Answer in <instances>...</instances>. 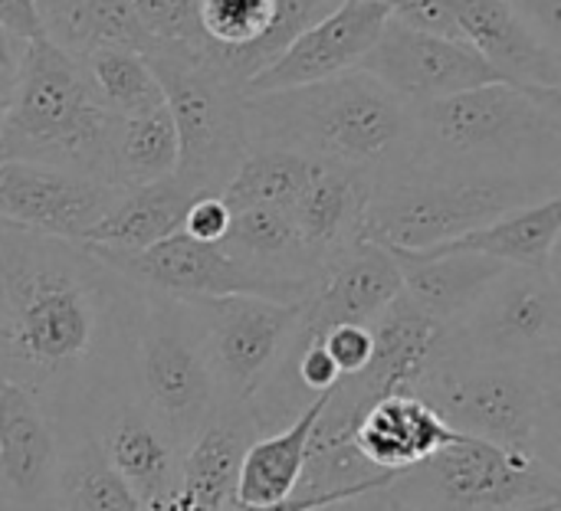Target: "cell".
Here are the masks:
<instances>
[{
    "label": "cell",
    "instance_id": "8fae6325",
    "mask_svg": "<svg viewBox=\"0 0 561 511\" xmlns=\"http://www.w3.org/2000/svg\"><path fill=\"white\" fill-rule=\"evenodd\" d=\"M89 246V243H85ZM108 266H115L125 279H131L145 292L171 295V299H220V295H256L273 302L302 305L312 282L283 279L263 272L233 253L224 243L191 240L184 230L138 253H115L92 246Z\"/></svg>",
    "mask_w": 561,
    "mask_h": 511
},
{
    "label": "cell",
    "instance_id": "d6a6232c",
    "mask_svg": "<svg viewBox=\"0 0 561 511\" xmlns=\"http://www.w3.org/2000/svg\"><path fill=\"white\" fill-rule=\"evenodd\" d=\"M62 511H141L131 489L108 466L95 437L66 443L62 453Z\"/></svg>",
    "mask_w": 561,
    "mask_h": 511
},
{
    "label": "cell",
    "instance_id": "5bb4252c",
    "mask_svg": "<svg viewBox=\"0 0 561 511\" xmlns=\"http://www.w3.org/2000/svg\"><path fill=\"white\" fill-rule=\"evenodd\" d=\"M122 187L30 161H0V220L82 243L115 207Z\"/></svg>",
    "mask_w": 561,
    "mask_h": 511
},
{
    "label": "cell",
    "instance_id": "7402d4cb",
    "mask_svg": "<svg viewBox=\"0 0 561 511\" xmlns=\"http://www.w3.org/2000/svg\"><path fill=\"white\" fill-rule=\"evenodd\" d=\"M375 181L362 171L319 164L293 204L296 230L309 249V256L322 266L329 256L342 253L362 236V220Z\"/></svg>",
    "mask_w": 561,
    "mask_h": 511
},
{
    "label": "cell",
    "instance_id": "f35d334b",
    "mask_svg": "<svg viewBox=\"0 0 561 511\" xmlns=\"http://www.w3.org/2000/svg\"><path fill=\"white\" fill-rule=\"evenodd\" d=\"M0 26H7L23 43L39 39L43 30L36 16V0H0Z\"/></svg>",
    "mask_w": 561,
    "mask_h": 511
},
{
    "label": "cell",
    "instance_id": "603a6c76",
    "mask_svg": "<svg viewBox=\"0 0 561 511\" xmlns=\"http://www.w3.org/2000/svg\"><path fill=\"white\" fill-rule=\"evenodd\" d=\"M401 272L404 299L421 309L440 328L454 325L483 289L506 269L496 259L477 253H414V249H388Z\"/></svg>",
    "mask_w": 561,
    "mask_h": 511
},
{
    "label": "cell",
    "instance_id": "ba28073f",
    "mask_svg": "<svg viewBox=\"0 0 561 511\" xmlns=\"http://www.w3.org/2000/svg\"><path fill=\"white\" fill-rule=\"evenodd\" d=\"M131 397L174 437L181 450H187L224 410V394L191 302L145 292Z\"/></svg>",
    "mask_w": 561,
    "mask_h": 511
},
{
    "label": "cell",
    "instance_id": "e575fe53",
    "mask_svg": "<svg viewBox=\"0 0 561 511\" xmlns=\"http://www.w3.org/2000/svg\"><path fill=\"white\" fill-rule=\"evenodd\" d=\"M391 20L421 30V33H434V36H450V39H463L457 16H454V0H378Z\"/></svg>",
    "mask_w": 561,
    "mask_h": 511
},
{
    "label": "cell",
    "instance_id": "8992f818",
    "mask_svg": "<svg viewBox=\"0 0 561 511\" xmlns=\"http://www.w3.org/2000/svg\"><path fill=\"white\" fill-rule=\"evenodd\" d=\"M559 194L542 177H411L375 184L362 236L385 249H431Z\"/></svg>",
    "mask_w": 561,
    "mask_h": 511
},
{
    "label": "cell",
    "instance_id": "f1b7e54d",
    "mask_svg": "<svg viewBox=\"0 0 561 511\" xmlns=\"http://www.w3.org/2000/svg\"><path fill=\"white\" fill-rule=\"evenodd\" d=\"M178 167V131L168 105L118 121L112 144V184L122 190L171 177Z\"/></svg>",
    "mask_w": 561,
    "mask_h": 511
},
{
    "label": "cell",
    "instance_id": "4dcf8cb0",
    "mask_svg": "<svg viewBox=\"0 0 561 511\" xmlns=\"http://www.w3.org/2000/svg\"><path fill=\"white\" fill-rule=\"evenodd\" d=\"M319 161L289 154V151H250L230 184L224 187V204L237 207H286L293 210L296 197L309 184Z\"/></svg>",
    "mask_w": 561,
    "mask_h": 511
},
{
    "label": "cell",
    "instance_id": "d4e9b609",
    "mask_svg": "<svg viewBox=\"0 0 561 511\" xmlns=\"http://www.w3.org/2000/svg\"><path fill=\"white\" fill-rule=\"evenodd\" d=\"M191 204L194 194L174 174L154 184L122 190L115 207L92 227V233L82 243L115 253L148 249L184 230V217Z\"/></svg>",
    "mask_w": 561,
    "mask_h": 511
},
{
    "label": "cell",
    "instance_id": "83f0119b",
    "mask_svg": "<svg viewBox=\"0 0 561 511\" xmlns=\"http://www.w3.org/2000/svg\"><path fill=\"white\" fill-rule=\"evenodd\" d=\"M322 407H325V397L316 400L306 414H299L289 427L263 433L247 446L240 476H237V502L273 506L296 492Z\"/></svg>",
    "mask_w": 561,
    "mask_h": 511
},
{
    "label": "cell",
    "instance_id": "4fadbf2b",
    "mask_svg": "<svg viewBox=\"0 0 561 511\" xmlns=\"http://www.w3.org/2000/svg\"><path fill=\"white\" fill-rule=\"evenodd\" d=\"M358 69L375 76L411 108L477 85L503 82L467 39L421 33L398 20L385 23L378 43L368 49Z\"/></svg>",
    "mask_w": 561,
    "mask_h": 511
},
{
    "label": "cell",
    "instance_id": "30bf717a",
    "mask_svg": "<svg viewBox=\"0 0 561 511\" xmlns=\"http://www.w3.org/2000/svg\"><path fill=\"white\" fill-rule=\"evenodd\" d=\"M440 351L477 361L559 364L561 289L556 269L506 266L440 335Z\"/></svg>",
    "mask_w": 561,
    "mask_h": 511
},
{
    "label": "cell",
    "instance_id": "f546056e",
    "mask_svg": "<svg viewBox=\"0 0 561 511\" xmlns=\"http://www.w3.org/2000/svg\"><path fill=\"white\" fill-rule=\"evenodd\" d=\"M76 59L82 62L92 92L99 95V102L112 115L131 118V115H141V112L164 105V89H161L154 69L148 66V59L141 53L92 49V53L76 56Z\"/></svg>",
    "mask_w": 561,
    "mask_h": 511
},
{
    "label": "cell",
    "instance_id": "cb8c5ba5",
    "mask_svg": "<svg viewBox=\"0 0 561 511\" xmlns=\"http://www.w3.org/2000/svg\"><path fill=\"white\" fill-rule=\"evenodd\" d=\"M561 233V194H552L539 204L519 207L513 213L496 217L486 227H477L457 240L421 253H477L496 259L503 266L523 269H556Z\"/></svg>",
    "mask_w": 561,
    "mask_h": 511
},
{
    "label": "cell",
    "instance_id": "74e56055",
    "mask_svg": "<svg viewBox=\"0 0 561 511\" xmlns=\"http://www.w3.org/2000/svg\"><path fill=\"white\" fill-rule=\"evenodd\" d=\"M510 3L549 46L561 49V0H510Z\"/></svg>",
    "mask_w": 561,
    "mask_h": 511
},
{
    "label": "cell",
    "instance_id": "3957f363",
    "mask_svg": "<svg viewBox=\"0 0 561 511\" xmlns=\"http://www.w3.org/2000/svg\"><path fill=\"white\" fill-rule=\"evenodd\" d=\"M250 151H289L319 164L394 177L414 138V112L375 76L352 69L312 85L243 95Z\"/></svg>",
    "mask_w": 561,
    "mask_h": 511
},
{
    "label": "cell",
    "instance_id": "ac0fdd59",
    "mask_svg": "<svg viewBox=\"0 0 561 511\" xmlns=\"http://www.w3.org/2000/svg\"><path fill=\"white\" fill-rule=\"evenodd\" d=\"M95 440L108 466L138 499L141 511L174 509L184 450L135 397L118 400L102 417V423L95 427Z\"/></svg>",
    "mask_w": 561,
    "mask_h": 511
},
{
    "label": "cell",
    "instance_id": "60d3db41",
    "mask_svg": "<svg viewBox=\"0 0 561 511\" xmlns=\"http://www.w3.org/2000/svg\"><path fill=\"white\" fill-rule=\"evenodd\" d=\"M23 49H26V43H23V39H16L7 26H0V72L16 76L20 59H23Z\"/></svg>",
    "mask_w": 561,
    "mask_h": 511
},
{
    "label": "cell",
    "instance_id": "5b68a950",
    "mask_svg": "<svg viewBox=\"0 0 561 511\" xmlns=\"http://www.w3.org/2000/svg\"><path fill=\"white\" fill-rule=\"evenodd\" d=\"M118 121L92 92L82 62L39 36L26 43L16 69L0 161L46 164L112 184Z\"/></svg>",
    "mask_w": 561,
    "mask_h": 511
},
{
    "label": "cell",
    "instance_id": "836d02e7",
    "mask_svg": "<svg viewBox=\"0 0 561 511\" xmlns=\"http://www.w3.org/2000/svg\"><path fill=\"white\" fill-rule=\"evenodd\" d=\"M131 7H135L141 30L151 39V49H174V53L201 56L204 30L197 20V0H131Z\"/></svg>",
    "mask_w": 561,
    "mask_h": 511
},
{
    "label": "cell",
    "instance_id": "277c9868",
    "mask_svg": "<svg viewBox=\"0 0 561 511\" xmlns=\"http://www.w3.org/2000/svg\"><path fill=\"white\" fill-rule=\"evenodd\" d=\"M454 433L561 469V361L513 364L434 351L408 387Z\"/></svg>",
    "mask_w": 561,
    "mask_h": 511
},
{
    "label": "cell",
    "instance_id": "9c48e42d",
    "mask_svg": "<svg viewBox=\"0 0 561 511\" xmlns=\"http://www.w3.org/2000/svg\"><path fill=\"white\" fill-rule=\"evenodd\" d=\"M145 59L164 89V105L178 131L174 177L194 197L224 194L250 154L243 89L191 53L151 49Z\"/></svg>",
    "mask_w": 561,
    "mask_h": 511
},
{
    "label": "cell",
    "instance_id": "1f68e13d",
    "mask_svg": "<svg viewBox=\"0 0 561 511\" xmlns=\"http://www.w3.org/2000/svg\"><path fill=\"white\" fill-rule=\"evenodd\" d=\"M276 10L279 0H197V20L204 30L201 59L224 76L237 56L270 33Z\"/></svg>",
    "mask_w": 561,
    "mask_h": 511
},
{
    "label": "cell",
    "instance_id": "b9f144b4",
    "mask_svg": "<svg viewBox=\"0 0 561 511\" xmlns=\"http://www.w3.org/2000/svg\"><path fill=\"white\" fill-rule=\"evenodd\" d=\"M13 85H16V76L0 72V131H3V121H7L10 105H13Z\"/></svg>",
    "mask_w": 561,
    "mask_h": 511
},
{
    "label": "cell",
    "instance_id": "484cf974",
    "mask_svg": "<svg viewBox=\"0 0 561 511\" xmlns=\"http://www.w3.org/2000/svg\"><path fill=\"white\" fill-rule=\"evenodd\" d=\"M43 39L69 56L92 49L148 53L151 39L141 30L131 0H36Z\"/></svg>",
    "mask_w": 561,
    "mask_h": 511
},
{
    "label": "cell",
    "instance_id": "8d00e7d4",
    "mask_svg": "<svg viewBox=\"0 0 561 511\" xmlns=\"http://www.w3.org/2000/svg\"><path fill=\"white\" fill-rule=\"evenodd\" d=\"M227 227H230V207L224 204L220 194L194 197V204L187 207V217H184V233L191 240L220 243L227 236Z\"/></svg>",
    "mask_w": 561,
    "mask_h": 511
},
{
    "label": "cell",
    "instance_id": "44dd1931",
    "mask_svg": "<svg viewBox=\"0 0 561 511\" xmlns=\"http://www.w3.org/2000/svg\"><path fill=\"white\" fill-rule=\"evenodd\" d=\"M457 437L460 433H454L421 397H414L411 391H398L385 394L358 417L348 443L375 469L401 476Z\"/></svg>",
    "mask_w": 561,
    "mask_h": 511
},
{
    "label": "cell",
    "instance_id": "d6986e66",
    "mask_svg": "<svg viewBox=\"0 0 561 511\" xmlns=\"http://www.w3.org/2000/svg\"><path fill=\"white\" fill-rule=\"evenodd\" d=\"M460 36L510 85L561 89V49L549 46L510 0H454Z\"/></svg>",
    "mask_w": 561,
    "mask_h": 511
},
{
    "label": "cell",
    "instance_id": "52a82bcc",
    "mask_svg": "<svg viewBox=\"0 0 561 511\" xmlns=\"http://www.w3.org/2000/svg\"><path fill=\"white\" fill-rule=\"evenodd\" d=\"M388 499L408 511H561V469L519 450L457 437L394 476Z\"/></svg>",
    "mask_w": 561,
    "mask_h": 511
},
{
    "label": "cell",
    "instance_id": "7a4b0ae2",
    "mask_svg": "<svg viewBox=\"0 0 561 511\" xmlns=\"http://www.w3.org/2000/svg\"><path fill=\"white\" fill-rule=\"evenodd\" d=\"M414 138L404 167L411 177H542L559 181L561 89L510 82L477 85L414 105ZM385 184V181H378Z\"/></svg>",
    "mask_w": 561,
    "mask_h": 511
},
{
    "label": "cell",
    "instance_id": "6da1fadb",
    "mask_svg": "<svg viewBox=\"0 0 561 511\" xmlns=\"http://www.w3.org/2000/svg\"><path fill=\"white\" fill-rule=\"evenodd\" d=\"M145 289L92 246L0 220V381L20 387L62 446L95 437L131 397Z\"/></svg>",
    "mask_w": 561,
    "mask_h": 511
},
{
    "label": "cell",
    "instance_id": "4316f807",
    "mask_svg": "<svg viewBox=\"0 0 561 511\" xmlns=\"http://www.w3.org/2000/svg\"><path fill=\"white\" fill-rule=\"evenodd\" d=\"M237 259L296 282H316L319 263L309 256L293 210L286 207H237L230 210L227 236L220 240Z\"/></svg>",
    "mask_w": 561,
    "mask_h": 511
},
{
    "label": "cell",
    "instance_id": "2e32d148",
    "mask_svg": "<svg viewBox=\"0 0 561 511\" xmlns=\"http://www.w3.org/2000/svg\"><path fill=\"white\" fill-rule=\"evenodd\" d=\"M388 20L391 16L378 0H342L329 16L299 33L263 72H256L243 85V95L312 85L358 69Z\"/></svg>",
    "mask_w": 561,
    "mask_h": 511
},
{
    "label": "cell",
    "instance_id": "d590c367",
    "mask_svg": "<svg viewBox=\"0 0 561 511\" xmlns=\"http://www.w3.org/2000/svg\"><path fill=\"white\" fill-rule=\"evenodd\" d=\"M322 348L329 351L332 364L339 368V374H358L375 351V335L371 325H335L325 335H319Z\"/></svg>",
    "mask_w": 561,
    "mask_h": 511
},
{
    "label": "cell",
    "instance_id": "ab89813d",
    "mask_svg": "<svg viewBox=\"0 0 561 511\" xmlns=\"http://www.w3.org/2000/svg\"><path fill=\"white\" fill-rule=\"evenodd\" d=\"M388 509H391L388 489H371V492H358V496H348V499L322 502V506H316V509H306V511H388Z\"/></svg>",
    "mask_w": 561,
    "mask_h": 511
},
{
    "label": "cell",
    "instance_id": "7c38bea8",
    "mask_svg": "<svg viewBox=\"0 0 561 511\" xmlns=\"http://www.w3.org/2000/svg\"><path fill=\"white\" fill-rule=\"evenodd\" d=\"M191 302L214 378L224 394V407L247 404L253 391L276 368L286 351L299 305L273 302L256 295H220V299H184Z\"/></svg>",
    "mask_w": 561,
    "mask_h": 511
},
{
    "label": "cell",
    "instance_id": "9a60e30c",
    "mask_svg": "<svg viewBox=\"0 0 561 511\" xmlns=\"http://www.w3.org/2000/svg\"><path fill=\"white\" fill-rule=\"evenodd\" d=\"M62 453L49 417L0 381V511H62Z\"/></svg>",
    "mask_w": 561,
    "mask_h": 511
},
{
    "label": "cell",
    "instance_id": "ffe728a7",
    "mask_svg": "<svg viewBox=\"0 0 561 511\" xmlns=\"http://www.w3.org/2000/svg\"><path fill=\"white\" fill-rule=\"evenodd\" d=\"M263 437L247 404L224 407L181 456V486L171 511H227L237 502V476L247 446Z\"/></svg>",
    "mask_w": 561,
    "mask_h": 511
},
{
    "label": "cell",
    "instance_id": "e0dca14e",
    "mask_svg": "<svg viewBox=\"0 0 561 511\" xmlns=\"http://www.w3.org/2000/svg\"><path fill=\"white\" fill-rule=\"evenodd\" d=\"M398 292L401 272L391 253L371 240H355L322 263L299 305L296 332L319 338L335 325H375Z\"/></svg>",
    "mask_w": 561,
    "mask_h": 511
}]
</instances>
